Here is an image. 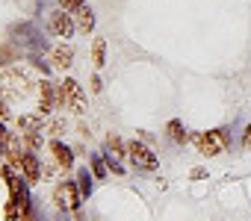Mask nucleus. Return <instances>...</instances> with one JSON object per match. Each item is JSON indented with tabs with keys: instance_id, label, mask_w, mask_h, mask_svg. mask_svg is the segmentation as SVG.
I'll return each mask as SVG.
<instances>
[{
	"instance_id": "f8f14e48",
	"label": "nucleus",
	"mask_w": 251,
	"mask_h": 221,
	"mask_svg": "<svg viewBox=\"0 0 251 221\" xmlns=\"http://www.w3.org/2000/svg\"><path fill=\"white\" fill-rule=\"evenodd\" d=\"M77 180H80V192H83V198H92V192H95V174H89V168H80L77 171Z\"/></svg>"
},
{
	"instance_id": "6ab92c4d",
	"label": "nucleus",
	"mask_w": 251,
	"mask_h": 221,
	"mask_svg": "<svg viewBox=\"0 0 251 221\" xmlns=\"http://www.w3.org/2000/svg\"><path fill=\"white\" fill-rule=\"evenodd\" d=\"M83 3H86V0H59V6H62V9H68V12H74V9H80Z\"/></svg>"
},
{
	"instance_id": "9d476101",
	"label": "nucleus",
	"mask_w": 251,
	"mask_h": 221,
	"mask_svg": "<svg viewBox=\"0 0 251 221\" xmlns=\"http://www.w3.org/2000/svg\"><path fill=\"white\" fill-rule=\"evenodd\" d=\"M50 154L56 156V162H59L62 168H71V165H74V154H71L68 145H62V142H50Z\"/></svg>"
},
{
	"instance_id": "dca6fc26",
	"label": "nucleus",
	"mask_w": 251,
	"mask_h": 221,
	"mask_svg": "<svg viewBox=\"0 0 251 221\" xmlns=\"http://www.w3.org/2000/svg\"><path fill=\"white\" fill-rule=\"evenodd\" d=\"M166 130H169L172 142H177V145H183V142H186V130H183V124H180L177 118H175V121H169V127H166Z\"/></svg>"
},
{
	"instance_id": "f03ea898",
	"label": "nucleus",
	"mask_w": 251,
	"mask_h": 221,
	"mask_svg": "<svg viewBox=\"0 0 251 221\" xmlns=\"http://www.w3.org/2000/svg\"><path fill=\"white\" fill-rule=\"evenodd\" d=\"M59 103L65 106V109H71V112H83L86 109V91H83V86L77 83V80H71V77H65V83H59Z\"/></svg>"
},
{
	"instance_id": "39448f33",
	"label": "nucleus",
	"mask_w": 251,
	"mask_h": 221,
	"mask_svg": "<svg viewBox=\"0 0 251 221\" xmlns=\"http://www.w3.org/2000/svg\"><path fill=\"white\" fill-rule=\"evenodd\" d=\"M48 27H50V33H53V36H59V39H71V33L77 30V24H74V15H71L68 9H62V6H59L53 15H50Z\"/></svg>"
},
{
	"instance_id": "412c9836",
	"label": "nucleus",
	"mask_w": 251,
	"mask_h": 221,
	"mask_svg": "<svg viewBox=\"0 0 251 221\" xmlns=\"http://www.w3.org/2000/svg\"><path fill=\"white\" fill-rule=\"evenodd\" d=\"M242 148L245 151H251V124L245 127V133H242Z\"/></svg>"
},
{
	"instance_id": "a211bd4d",
	"label": "nucleus",
	"mask_w": 251,
	"mask_h": 221,
	"mask_svg": "<svg viewBox=\"0 0 251 221\" xmlns=\"http://www.w3.org/2000/svg\"><path fill=\"white\" fill-rule=\"evenodd\" d=\"M9 139H12V133H6V127L0 124V154H6V145H9Z\"/></svg>"
},
{
	"instance_id": "4468645a",
	"label": "nucleus",
	"mask_w": 251,
	"mask_h": 221,
	"mask_svg": "<svg viewBox=\"0 0 251 221\" xmlns=\"http://www.w3.org/2000/svg\"><path fill=\"white\" fill-rule=\"evenodd\" d=\"M89 162H92V174H95L98 180H103V177H106V159H103V154H92Z\"/></svg>"
},
{
	"instance_id": "ddd939ff",
	"label": "nucleus",
	"mask_w": 251,
	"mask_h": 221,
	"mask_svg": "<svg viewBox=\"0 0 251 221\" xmlns=\"http://www.w3.org/2000/svg\"><path fill=\"white\" fill-rule=\"evenodd\" d=\"M18 127L24 133H42V118H33V115H21L18 118Z\"/></svg>"
},
{
	"instance_id": "aec40b11",
	"label": "nucleus",
	"mask_w": 251,
	"mask_h": 221,
	"mask_svg": "<svg viewBox=\"0 0 251 221\" xmlns=\"http://www.w3.org/2000/svg\"><path fill=\"white\" fill-rule=\"evenodd\" d=\"M9 59H15V50H12V47H3V50H0V62L9 65Z\"/></svg>"
},
{
	"instance_id": "b1692460",
	"label": "nucleus",
	"mask_w": 251,
	"mask_h": 221,
	"mask_svg": "<svg viewBox=\"0 0 251 221\" xmlns=\"http://www.w3.org/2000/svg\"><path fill=\"white\" fill-rule=\"evenodd\" d=\"M92 91H100V77H92Z\"/></svg>"
},
{
	"instance_id": "f3484780",
	"label": "nucleus",
	"mask_w": 251,
	"mask_h": 221,
	"mask_svg": "<svg viewBox=\"0 0 251 221\" xmlns=\"http://www.w3.org/2000/svg\"><path fill=\"white\" fill-rule=\"evenodd\" d=\"M106 148L112 151V156H127V148H124V145H121V139H115V136H109Z\"/></svg>"
},
{
	"instance_id": "9b49d317",
	"label": "nucleus",
	"mask_w": 251,
	"mask_h": 221,
	"mask_svg": "<svg viewBox=\"0 0 251 221\" xmlns=\"http://www.w3.org/2000/svg\"><path fill=\"white\" fill-rule=\"evenodd\" d=\"M50 59H53V65L56 68H68L71 65V59H74V50H71V44H59V47H53V53H50Z\"/></svg>"
},
{
	"instance_id": "2eb2a0df",
	"label": "nucleus",
	"mask_w": 251,
	"mask_h": 221,
	"mask_svg": "<svg viewBox=\"0 0 251 221\" xmlns=\"http://www.w3.org/2000/svg\"><path fill=\"white\" fill-rule=\"evenodd\" d=\"M92 59H95L98 68L106 62V42H103V39H95V44H92Z\"/></svg>"
},
{
	"instance_id": "5701e85b",
	"label": "nucleus",
	"mask_w": 251,
	"mask_h": 221,
	"mask_svg": "<svg viewBox=\"0 0 251 221\" xmlns=\"http://www.w3.org/2000/svg\"><path fill=\"white\" fill-rule=\"evenodd\" d=\"M201 177H207V171L204 168H192V180H201Z\"/></svg>"
},
{
	"instance_id": "f257e3e1",
	"label": "nucleus",
	"mask_w": 251,
	"mask_h": 221,
	"mask_svg": "<svg viewBox=\"0 0 251 221\" xmlns=\"http://www.w3.org/2000/svg\"><path fill=\"white\" fill-rule=\"evenodd\" d=\"M9 39H12V44H21L27 53H39V50H45V47H48V42L42 39L39 27H36V24H30V21L9 27Z\"/></svg>"
},
{
	"instance_id": "1a4fd4ad",
	"label": "nucleus",
	"mask_w": 251,
	"mask_h": 221,
	"mask_svg": "<svg viewBox=\"0 0 251 221\" xmlns=\"http://www.w3.org/2000/svg\"><path fill=\"white\" fill-rule=\"evenodd\" d=\"M71 15H74V24H77L80 33H92V30H95V15H92V9H89L86 3H83L80 9H74Z\"/></svg>"
},
{
	"instance_id": "4be33fe9",
	"label": "nucleus",
	"mask_w": 251,
	"mask_h": 221,
	"mask_svg": "<svg viewBox=\"0 0 251 221\" xmlns=\"http://www.w3.org/2000/svg\"><path fill=\"white\" fill-rule=\"evenodd\" d=\"M9 118V106L3 103V97H0V121H6Z\"/></svg>"
},
{
	"instance_id": "20e7f679",
	"label": "nucleus",
	"mask_w": 251,
	"mask_h": 221,
	"mask_svg": "<svg viewBox=\"0 0 251 221\" xmlns=\"http://www.w3.org/2000/svg\"><path fill=\"white\" fill-rule=\"evenodd\" d=\"M127 159H130L139 171H154V168H157L154 151H151L148 145H142V142H130V145H127Z\"/></svg>"
},
{
	"instance_id": "423d86ee",
	"label": "nucleus",
	"mask_w": 251,
	"mask_h": 221,
	"mask_svg": "<svg viewBox=\"0 0 251 221\" xmlns=\"http://www.w3.org/2000/svg\"><path fill=\"white\" fill-rule=\"evenodd\" d=\"M80 198H83V192H80L74 183L56 186V206H59V209H77V206H80Z\"/></svg>"
},
{
	"instance_id": "6e6552de",
	"label": "nucleus",
	"mask_w": 251,
	"mask_h": 221,
	"mask_svg": "<svg viewBox=\"0 0 251 221\" xmlns=\"http://www.w3.org/2000/svg\"><path fill=\"white\" fill-rule=\"evenodd\" d=\"M21 171H24V180H27V183H36V180L42 177V168H39V156H36L33 151L21 154Z\"/></svg>"
},
{
	"instance_id": "0eeeda50",
	"label": "nucleus",
	"mask_w": 251,
	"mask_h": 221,
	"mask_svg": "<svg viewBox=\"0 0 251 221\" xmlns=\"http://www.w3.org/2000/svg\"><path fill=\"white\" fill-rule=\"evenodd\" d=\"M56 100H59V86H53L50 80H42L39 83V109H42V115L53 112Z\"/></svg>"
},
{
	"instance_id": "7ed1b4c3",
	"label": "nucleus",
	"mask_w": 251,
	"mask_h": 221,
	"mask_svg": "<svg viewBox=\"0 0 251 221\" xmlns=\"http://www.w3.org/2000/svg\"><path fill=\"white\" fill-rule=\"evenodd\" d=\"M195 145L204 156H216L227 148V133L225 130H207V133H198L195 136Z\"/></svg>"
}]
</instances>
